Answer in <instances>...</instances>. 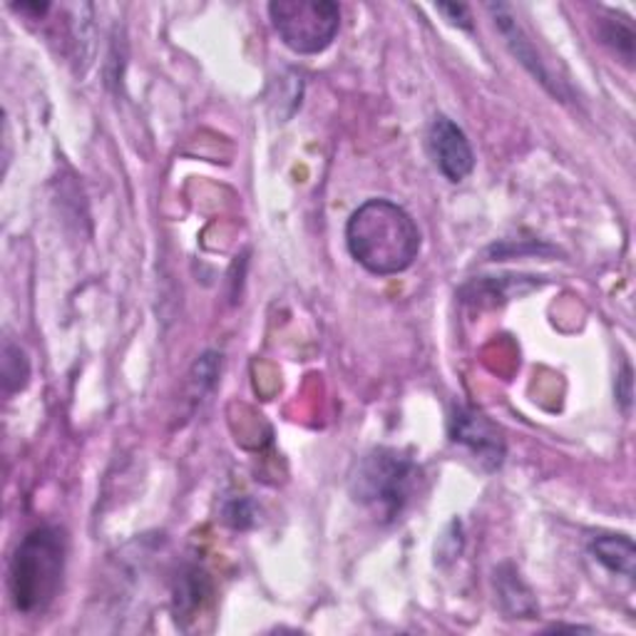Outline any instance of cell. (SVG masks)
Here are the masks:
<instances>
[{
    "label": "cell",
    "instance_id": "ba28073f",
    "mask_svg": "<svg viewBox=\"0 0 636 636\" xmlns=\"http://www.w3.org/2000/svg\"><path fill=\"white\" fill-rule=\"evenodd\" d=\"M590 552L592 557L604 564L609 572L634 580L636 550L627 534H597V538H592L590 542Z\"/></svg>",
    "mask_w": 636,
    "mask_h": 636
},
{
    "label": "cell",
    "instance_id": "5b68a950",
    "mask_svg": "<svg viewBox=\"0 0 636 636\" xmlns=\"http://www.w3.org/2000/svg\"><path fill=\"white\" fill-rule=\"evenodd\" d=\"M448 432L450 440L466 448L482 470L492 472L502 468L504 456H508V442H504L502 430L484 413L456 406L450 413Z\"/></svg>",
    "mask_w": 636,
    "mask_h": 636
},
{
    "label": "cell",
    "instance_id": "8992f818",
    "mask_svg": "<svg viewBox=\"0 0 636 636\" xmlns=\"http://www.w3.org/2000/svg\"><path fill=\"white\" fill-rule=\"evenodd\" d=\"M430 157L442 177L452 185L468 179L476 169V153H472L468 135L450 117H436L428 129Z\"/></svg>",
    "mask_w": 636,
    "mask_h": 636
},
{
    "label": "cell",
    "instance_id": "52a82bcc",
    "mask_svg": "<svg viewBox=\"0 0 636 636\" xmlns=\"http://www.w3.org/2000/svg\"><path fill=\"white\" fill-rule=\"evenodd\" d=\"M488 10L492 13L494 20V28L500 30V35L504 38V43H508L510 53L520 60L524 65V70H530V73L540 80L544 90H550L554 97H564V87L557 83V80L552 77L550 67L544 65L542 55L538 53V48H534L532 40L524 33V28L518 23V18L512 15L510 6H488Z\"/></svg>",
    "mask_w": 636,
    "mask_h": 636
},
{
    "label": "cell",
    "instance_id": "277c9868",
    "mask_svg": "<svg viewBox=\"0 0 636 636\" xmlns=\"http://www.w3.org/2000/svg\"><path fill=\"white\" fill-rule=\"evenodd\" d=\"M269 18L281 43L299 55L323 53L341 28V8L331 0H274Z\"/></svg>",
    "mask_w": 636,
    "mask_h": 636
},
{
    "label": "cell",
    "instance_id": "30bf717a",
    "mask_svg": "<svg viewBox=\"0 0 636 636\" xmlns=\"http://www.w3.org/2000/svg\"><path fill=\"white\" fill-rule=\"evenodd\" d=\"M211 594V584L207 580V574L189 567L181 572V577L177 580L175 587V619L185 622V619H195V614L201 612L207 599Z\"/></svg>",
    "mask_w": 636,
    "mask_h": 636
},
{
    "label": "cell",
    "instance_id": "7c38bea8",
    "mask_svg": "<svg viewBox=\"0 0 636 636\" xmlns=\"http://www.w3.org/2000/svg\"><path fill=\"white\" fill-rule=\"evenodd\" d=\"M30 378V363L25 353L15 343H6L3 348V388L6 393H18L28 386Z\"/></svg>",
    "mask_w": 636,
    "mask_h": 636
},
{
    "label": "cell",
    "instance_id": "9a60e30c",
    "mask_svg": "<svg viewBox=\"0 0 636 636\" xmlns=\"http://www.w3.org/2000/svg\"><path fill=\"white\" fill-rule=\"evenodd\" d=\"M622 390H617V398L622 400V408L624 410H629V403H632V368L629 366H624V373H622Z\"/></svg>",
    "mask_w": 636,
    "mask_h": 636
},
{
    "label": "cell",
    "instance_id": "3957f363",
    "mask_svg": "<svg viewBox=\"0 0 636 636\" xmlns=\"http://www.w3.org/2000/svg\"><path fill=\"white\" fill-rule=\"evenodd\" d=\"M418 478L420 470L408 456L393 448H378L358 460L351 476V494L380 522H393L406 510Z\"/></svg>",
    "mask_w": 636,
    "mask_h": 636
},
{
    "label": "cell",
    "instance_id": "8fae6325",
    "mask_svg": "<svg viewBox=\"0 0 636 636\" xmlns=\"http://www.w3.org/2000/svg\"><path fill=\"white\" fill-rule=\"evenodd\" d=\"M597 30H599V38L604 45L612 48L627 65H634L636 35H634L629 18H624L619 13H607L599 20Z\"/></svg>",
    "mask_w": 636,
    "mask_h": 636
},
{
    "label": "cell",
    "instance_id": "9c48e42d",
    "mask_svg": "<svg viewBox=\"0 0 636 636\" xmlns=\"http://www.w3.org/2000/svg\"><path fill=\"white\" fill-rule=\"evenodd\" d=\"M494 584L502 602V609L514 619H532L538 614V602H534L528 584L520 580V574L512 567H500L494 572Z\"/></svg>",
    "mask_w": 636,
    "mask_h": 636
},
{
    "label": "cell",
    "instance_id": "7a4b0ae2",
    "mask_svg": "<svg viewBox=\"0 0 636 636\" xmlns=\"http://www.w3.org/2000/svg\"><path fill=\"white\" fill-rule=\"evenodd\" d=\"M67 560L65 530L55 524L30 530L10 557L8 592L10 602L23 617L45 614L63 587Z\"/></svg>",
    "mask_w": 636,
    "mask_h": 636
},
{
    "label": "cell",
    "instance_id": "6da1fadb",
    "mask_svg": "<svg viewBox=\"0 0 636 636\" xmlns=\"http://www.w3.org/2000/svg\"><path fill=\"white\" fill-rule=\"evenodd\" d=\"M348 254L376 277H396L420 257L423 237L406 209L390 199H368L346 225Z\"/></svg>",
    "mask_w": 636,
    "mask_h": 636
},
{
    "label": "cell",
    "instance_id": "5bb4252c",
    "mask_svg": "<svg viewBox=\"0 0 636 636\" xmlns=\"http://www.w3.org/2000/svg\"><path fill=\"white\" fill-rule=\"evenodd\" d=\"M436 10H438V13L446 15L452 25H458L462 30H472V15H470L468 6H462V3H438Z\"/></svg>",
    "mask_w": 636,
    "mask_h": 636
},
{
    "label": "cell",
    "instance_id": "4fadbf2b",
    "mask_svg": "<svg viewBox=\"0 0 636 636\" xmlns=\"http://www.w3.org/2000/svg\"><path fill=\"white\" fill-rule=\"evenodd\" d=\"M225 522L234 530H249L257 522V510L251 500L234 498L225 504Z\"/></svg>",
    "mask_w": 636,
    "mask_h": 636
}]
</instances>
